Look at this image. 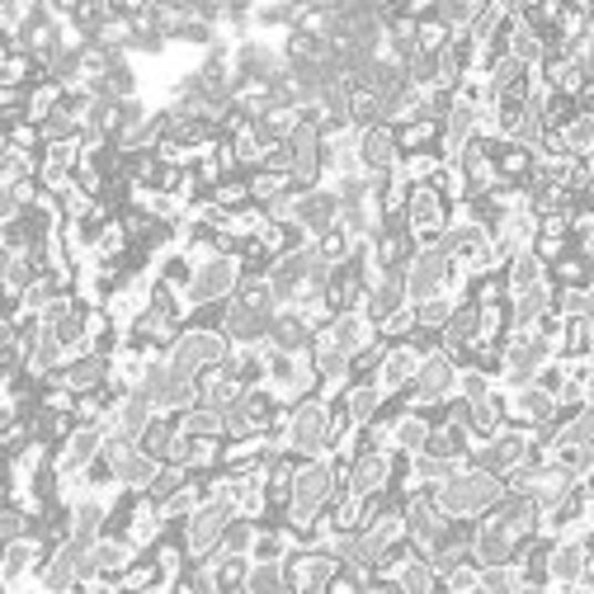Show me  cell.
Instances as JSON below:
<instances>
[{
  "label": "cell",
  "mask_w": 594,
  "mask_h": 594,
  "mask_svg": "<svg viewBox=\"0 0 594 594\" xmlns=\"http://www.w3.org/2000/svg\"><path fill=\"white\" fill-rule=\"evenodd\" d=\"M321 336H326L330 345H336L345 359H355L359 349H368V345L378 340V330L368 326V317H363V311H345V317H330V321H326V330H321Z\"/></svg>",
  "instance_id": "obj_8"
},
{
  "label": "cell",
  "mask_w": 594,
  "mask_h": 594,
  "mask_svg": "<svg viewBox=\"0 0 594 594\" xmlns=\"http://www.w3.org/2000/svg\"><path fill=\"white\" fill-rule=\"evenodd\" d=\"M416 368H420V355L411 345H387V355H382V368H378V392L382 397H397L411 387L416 378Z\"/></svg>",
  "instance_id": "obj_10"
},
{
  "label": "cell",
  "mask_w": 594,
  "mask_h": 594,
  "mask_svg": "<svg viewBox=\"0 0 594 594\" xmlns=\"http://www.w3.org/2000/svg\"><path fill=\"white\" fill-rule=\"evenodd\" d=\"M355 161L363 175H392L401 165V146H397V133L387 123L378 127H363L359 142H355Z\"/></svg>",
  "instance_id": "obj_5"
},
{
  "label": "cell",
  "mask_w": 594,
  "mask_h": 594,
  "mask_svg": "<svg viewBox=\"0 0 594 594\" xmlns=\"http://www.w3.org/2000/svg\"><path fill=\"white\" fill-rule=\"evenodd\" d=\"M39 594H52V590H39Z\"/></svg>",
  "instance_id": "obj_24"
},
{
  "label": "cell",
  "mask_w": 594,
  "mask_h": 594,
  "mask_svg": "<svg viewBox=\"0 0 594 594\" xmlns=\"http://www.w3.org/2000/svg\"><path fill=\"white\" fill-rule=\"evenodd\" d=\"M20 537H29V514L14 510V505H6V510H0V547H6V543H20Z\"/></svg>",
  "instance_id": "obj_22"
},
{
  "label": "cell",
  "mask_w": 594,
  "mask_h": 594,
  "mask_svg": "<svg viewBox=\"0 0 594 594\" xmlns=\"http://www.w3.org/2000/svg\"><path fill=\"white\" fill-rule=\"evenodd\" d=\"M288 453L293 458H326V401L317 397H307V401H297L288 406Z\"/></svg>",
  "instance_id": "obj_3"
},
{
  "label": "cell",
  "mask_w": 594,
  "mask_h": 594,
  "mask_svg": "<svg viewBox=\"0 0 594 594\" xmlns=\"http://www.w3.org/2000/svg\"><path fill=\"white\" fill-rule=\"evenodd\" d=\"M246 594H288V585H284V562H278V566H269V562H250Z\"/></svg>",
  "instance_id": "obj_19"
},
{
  "label": "cell",
  "mask_w": 594,
  "mask_h": 594,
  "mask_svg": "<svg viewBox=\"0 0 594 594\" xmlns=\"http://www.w3.org/2000/svg\"><path fill=\"white\" fill-rule=\"evenodd\" d=\"M0 317H6V288H0Z\"/></svg>",
  "instance_id": "obj_23"
},
{
  "label": "cell",
  "mask_w": 594,
  "mask_h": 594,
  "mask_svg": "<svg viewBox=\"0 0 594 594\" xmlns=\"http://www.w3.org/2000/svg\"><path fill=\"white\" fill-rule=\"evenodd\" d=\"M81 552H85V547H76L71 537L52 547V552H48V562H43V571H39V590L71 594V585L81 581Z\"/></svg>",
  "instance_id": "obj_7"
},
{
  "label": "cell",
  "mask_w": 594,
  "mask_h": 594,
  "mask_svg": "<svg viewBox=\"0 0 594 594\" xmlns=\"http://www.w3.org/2000/svg\"><path fill=\"white\" fill-rule=\"evenodd\" d=\"M104 519H109V500L85 491L76 505H71V543L76 547H95L104 537Z\"/></svg>",
  "instance_id": "obj_9"
},
{
  "label": "cell",
  "mask_w": 594,
  "mask_h": 594,
  "mask_svg": "<svg viewBox=\"0 0 594 594\" xmlns=\"http://www.w3.org/2000/svg\"><path fill=\"white\" fill-rule=\"evenodd\" d=\"M175 434H180V424H175V416H156L152 424H146V430L137 434V449L152 458V462H171V443H175Z\"/></svg>",
  "instance_id": "obj_13"
},
{
  "label": "cell",
  "mask_w": 594,
  "mask_h": 594,
  "mask_svg": "<svg viewBox=\"0 0 594 594\" xmlns=\"http://www.w3.org/2000/svg\"><path fill=\"white\" fill-rule=\"evenodd\" d=\"M453 297H430V303H416V321H420V330H443L449 326V317H453Z\"/></svg>",
  "instance_id": "obj_20"
},
{
  "label": "cell",
  "mask_w": 594,
  "mask_h": 594,
  "mask_svg": "<svg viewBox=\"0 0 594 594\" xmlns=\"http://www.w3.org/2000/svg\"><path fill=\"white\" fill-rule=\"evenodd\" d=\"M505 284L510 293H529L543 284V259H537L533 250H519L514 259H505Z\"/></svg>",
  "instance_id": "obj_16"
},
{
  "label": "cell",
  "mask_w": 594,
  "mask_h": 594,
  "mask_svg": "<svg viewBox=\"0 0 594 594\" xmlns=\"http://www.w3.org/2000/svg\"><path fill=\"white\" fill-rule=\"evenodd\" d=\"M345 487L349 495H378L392 487V449H378V453H359L355 462H349V472H345Z\"/></svg>",
  "instance_id": "obj_6"
},
{
  "label": "cell",
  "mask_w": 594,
  "mask_h": 594,
  "mask_svg": "<svg viewBox=\"0 0 594 594\" xmlns=\"http://www.w3.org/2000/svg\"><path fill=\"white\" fill-rule=\"evenodd\" d=\"M397 590L401 594H434V585H439V575H434V566L430 562H420V556H411V562H406L397 575Z\"/></svg>",
  "instance_id": "obj_17"
},
{
  "label": "cell",
  "mask_w": 594,
  "mask_h": 594,
  "mask_svg": "<svg viewBox=\"0 0 594 594\" xmlns=\"http://www.w3.org/2000/svg\"><path fill=\"white\" fill-rule=\"evenodd\" d=\"M345 566L336 562L330 547H293L284 556V585L288 594H330L340 585Z\"/></svg>",
  "instance_id": "obj_1"
},
{
  "label": "cell",
  "mask_w": 594,
  "mask_h": 594,
  "mask_svg": "<svg viewBox=\"0 0 594 594\" xmlns=\"http://www.w3.org/2000/svg\"><path fill=\"white\" fill-rule=\"evenodd\" d=\"M180 434L190 439H227V420H222V411H213V406H194V411L175 416Z\"/></svg>",
  "instance_id": "obj_14"
},
{
  "label": "cell",
  "mask_w": 594,
  "mask_h": 594,
  "mask_svg": "<svg viewBox=\"0 0 594 594\" xmlns=\"http://www.w3.org/2000/svg\"><path fill=\"white\" fill-rule=\"evenodd\" d=\"M255 537H259V524H255V519H240V514H236L232 524H227V533H222L217 552H222V556H250Z\"/></svg>",
  "instance_id": "obj_18"
},
{
  "label": "cell",
  "mask_w": 594,
  "mask_h": 594,
  "mask_svg": "<svg viewBox=\"0 0 594 594\" xmlns=\"http://www.w3.org/2000/svg\"><path fill=\"white\" fill-rule=\"evenodd\" d=\"M240 288V265L236 255H213L194 269V284L184 288V307H203V303H232Z\"/></svg>",
  "instance_id": "obj_2"
},
{
  "label": "cell",
  "mask_w": 594,
  "mask_h": 594,
  "mask_svg": "<svg viewBox=\"0 0 594 594\" xmlns=\"http://www.w3.org/2000/svg\"><path fill=\"white\" fill-rule=\"evenodd\" d=\"M62 95H66V90L58 85V81H43V85H33L29 90V95H24V119L29 123H48L52 114H58V109H62Z\"/></svg>",
  "instance_id": "obj_15"
},
{
  "label": "cell",
  "mask_w": 594,
  "mask_h": 594,
  "mask_svg": "<svg viewBox=\"0 0 594 594\" xmlns=\"http://www.w3.org/2000/svg\"><path fill=\"white\" fill-rule=\"evenodd\" d=\"M430 430H434V424L424 420L420 411H406V416L392 424V453L420 458V453H424V443H430Z\"/></svg>",
  "instance_id": "obj_12"
},
{
  "label": "cell",
  "mask_w": 594,
  "mask_h": 594,
  "mask_svg": "<svg viewBox=\"0 0 594 594\" xmlns=\"http://www.w3.org/2000/svg\"><path fill=\"white\" fill-rule=\"evenodd\" d=\"M104 424H76L58 449H52V468H58L62 477H81L90 462H95L100 453H104Z\"/></svg>",
  "instance_id": "obj_4"
},
{
  "label": "cell",
  "mask_w": 594,
  "mask_h": 594,
  "mask_svg": "<svg viewBox=\"0 0 594 594\" xmlns=\"http://www.w3.org/2000/svg\"><path fill=\"white\" fill-rule=\"evenodd\" d=\"M585 566H590V556H585L581 543H552V552H547V575H552L556 585H581Z\"/></svg>",
  "instance_id": "obj_11"
},
{
  "label": "cell",
  "mask_w": 594,
  "mask_h": 594,
  "mask_svg": "<svg viewBox=\"0 0 594 594\" xmlns=\"http://www.w3.org/2000/svg\"><path fill=\"white\" fill-rule=\"evenodd\" d=\"M519 571L514 566H491V571H481V594H519Z\"/></svg>",
  "instance_id": "obj_21"
}]
</instances>
